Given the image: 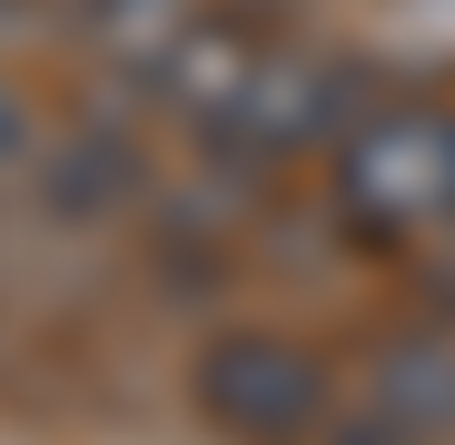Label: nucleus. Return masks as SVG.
<instances>
[{
  "instance_id": "1",
  "label": "nucleus",
  "mask_w": 455,
  "mask_h": 445,
  "mask_svg": "<svg viewBox=\"0 0 455 445\" xmlns=\"http://www.w3.org/2000/svg\"><path fill=\"white\" fill-rule=\"evenodd\" d=\"M337 208L356 238L426 248L455 228V109L435 99H376L337 139Z\"/></svg>"
},
{
  "instance_id": "2",
  "label": "nucleus",
  "mask_w": 455,
  "mask_h": 445,
  "mask_svg": "<svg viewBox=\"0 0 455 445\" xmlns=\"http://www.w3.org/2000/svg\"><path fill=\"white\" fill-rule=\"evenodd\" d=\"M188 396H198V416L218 435H238V445H307L327 425V366L307 346L248 327V337H218L188 366Z\"/></svg>"
},
{
  "instance_id": "3",
  "label": "nucleus",
  "mask_w": 455,
  "mask_h": 445,
  "mask_svg": "<svg viewBox=\"0 0 455 445\" xmlns=\"http://www.w3.org/2000/svg\"><path fill=\"white\" fill-rule=\"evenodd\" d=\"M347 119H356V90H347V69L337 60H317V50H267L258 60V80L238 90V109L218 119V159L228 169H287V159H307L317 139H347Z\"/></svg>"
},
{
  "instance_id": "4",
  "label": "nucleus",
  "mask_w": 455,
  "mask_h": 445,
  "mask_svg": "<svg viewBox=\"0 0 455 445\" xmlns=\"http://www.w3.org/2000/svg\"><path fill=\"white\" fill-rule=\"evenodd\" d=\"M267 50H277V40H267L248 11H188V30L169 40L159 80H148V99H159L169 119H188V129L218 139V119L238 109V90L258 80V60H267Z\"/></svg>"
},
{
  "instance_id": "5",
  "label": "nucleus",
  "mask_w": 455,
  "mask_h": 445,
  "mask_svg": "<svg viewBox=\"0 0 455 445\" xmlns=\"http://www.w3.org/2000/svg\"><path fill=\"white\" fill-rule=\"evenodd\" d=\"M366 406L387 416L406 445H445L455 435V327H406L376 346L366 366Z\"/></svg>"
},
{
  "instance_id": "6",
  "label": "nucleus",
  "mask_w": 455,
  "mask_h": 445,
  "mask_svg": "<svg viewBox=\"0 0 455 445\" xmlns=\"http://www.w3.org/2000/svg\"><path fill=\"white\" fill-rule=\"evenodd\" d=\"M30 179H40V198H50L60 228H90V218H119V208L139 198V148H129V139H100V129L40 139Z\"/></svg>"
},
{
  "instance_id": "7",
  "label": "nucleus",
  "mask_w": 455,
  "mask_h": 445,
  "mask_svg": "<svg viewBox=\"0 0 455 445\" xmlns=\"http://www.w3.org/2000/svg\"><path fill=\"white\" fill-rule=\"evenodd\" d=\"M179 30H188V0H90V50L109 69H129L139 90L159 80V60H169Z\"/></svg>"
},
{
  "instance_id": "8",
  "label": "nucleus",
  "mask_w": 455,
  "mask_h": 445,
  "mask_svg": "<svg viewBox=\"0 0 455 445\" xmlns=\"http://www.w3.org/2000/svg\"><path fill=\"white\" fill-rule=\"evenodd\" d=\"M30 159H40V119H30V99L0 80V179H30Z\"/></svg>"
}]
</instances>
